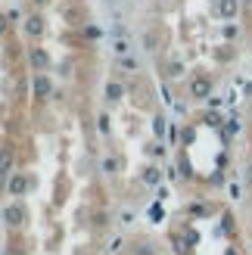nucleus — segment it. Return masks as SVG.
<instances>
[{
  "instance_id": "6e6552de",
  "label": "nucleus",
  "mask_w": 252,
  "mask_h": 255,
  "mask_svg": "<svg viewBox=\"0 0 252 255\" xmlns=\"http://www.w3.org/2000/svg\"><path fill=\"white\" fill-rule=\"evenodd\" d=\"M106 97H109V100H119V97H122V87H119V84H109V87H106Z\"/></svg>"
},
{
  "instance_id": "f257e3e1",
  "label": "nucleus",
  "mask_w": 252,
  "mask_h": 255,
  "mask_svg": "<svg viewBox=\"0 0 252 255\" xmlns=\"http://www.w3.org/2000/svg\"><path fill=\"white\" fill-rule=\"evenodd\" d=\"M243 193L249 190V221H252V156L246 159V165H243Z\"/></svg>"
},
{
  "instance_id": "9d476101",
  "label": "nucleus",
  "mask_w": 252,
  "mask_h": 255,
  "mask_svg": "<svg viewBox=\"0 0 252 255\" xmlns=\"http://www.w3.org/2000/svg\"><path fill=\"white\" fill-rule=\"evenodd\" d=\"M128 50H131V47H128V41H116V53H122V56H125Z\"/></svg>"
},
{
  "instance_id": "7ed1b4c3",
  "label": "nucleus",
  "mask_w": 252,
  "mask_h": 255,
  "mask_svg": "<svg viewBox=\"0 0 252 255\" xmlns=\"http://www.w3.org/2000/svg\"><path fill=\"white\" fill-rule=\"evenodd\" d=\"M50 91H53V84H50V78H44V75H37V78H34V94H37V97H47Z\"/></svg>"
},
{
  "instance_id": "ddd939ff",
  "label": "nucleus",
  "mask_w": 252,
  "mask_h": 255,
  "mask_svg": "<svg viewBox=\"0 0 252 255\" xmlns=\"http://www.w3.org/2000/svg\"><path fill=\"white\" fill-rule=\"evenodd\" d=\"M137 255H153V252H149V249H140V252H137Z\"/></svg>"
},
{
  "instance_id": "39448f33",
  "label": "nucleus",
  "mask_w": 252,
  "mask_h": 255,
  "mask_svg": "<svg viewBox=\"0 0 252 255\" xmlns=\"http://www.w3.org/2000/svg\"><path fill=\"white\" fill-rule=\"evenodd\" d=\"M25 31H28V34H41V31H44V22L37 19V16H31V19H25Z\"/></svg>"
},
{
  "instance_id": "423d86ee",
  "label": "nucleus",
  "mask_w": 252,
  "mask_h": 255,
  "mask_svg": "<svg viewBox=\"0 0 252 255\" xmlns=\"http://www.w3.org/2000/svg\"><path fill=\"white\" fill-rule=\"evenodd\" d=\"M9 162H12L9 149H0V174H6V171H9Z\"/></svg>"
},
{
  "instance_id": "9b49d317",
  "label": "nucleus",
  "mask_w": 252,
  "mask_h": 255,
  "mask_svg": "<svg viewBox=\"0 0 252 255\" xmlns=\"http://www.w3.org/2000/svg\"><path fill=\"white\" fill-rule=\"evenodd\" d=\"M103 168H106V171H116V168H119V162H116V159H106V162H103Z\"/></svg>"
},
{
  "instance_id": "20e7f679",
  "label": "nucleus",
  "mask_w": 252,
  "mask_h": 255,
  "mask_svg": "<svg viewBox=\"0 0 252 255\" xmlns=\"http://www.w3.org/2000/svg\"><path fill=\"white\" fill-rule=\"evenodd\" d=\"M3 218H6V224H22V218H25V212H22L19 206H9V209L3 212Z\"/></svg>"
},
{
  "instance_id": "4468645a",
  "label": "nucleus",
  "mask_w": 252,
  "mask_h": 255,
  "mask_svg": "<svg viewBox=\"0 0 252 255\" xmlns=\"http://www.w3.org/2000/svg\"><path fill=\"white\" fill-rule=\"evenodd\" d=\"M34 3H44V0H34Z\"/></svg>"
},
{
  "instance_id": "f8f14e48",
  "label": "nucleus",
  "mask_w": 252,
  "mask_h": 255,
  "mask_svg": "<svg viewBox=\"0 0 252 255\" xmlns=\"http://www.w3.org/2000/svg\"><path fill=\"white\" fill-rule=\"evenodd\" d=\"M3 31H6V19H3V16H0V34H3Z\"/></svg>"
},
{
  "instance_id": "0eeeda50",
  "label": "nucleus",
  "mask_w": 252,
  "mask_h": 255,
  "mask_svg": "<svg viewBox=\"0 0 252 255\" xmlns=\"http://www.w3.org/2000/svg\"><path fill=\"white\" fill-rule=\"evenodd\" d=\"M31 62H34V66H47V53H41V50H34V53H31Z\"/></svg>"
},
{
  "instance_id": "f03ea898",
  "label": "nucleus",
  "mask_w": 252,
  "mask_h": 255,
  "mask_svg": "<svg viewBox=\"0 0 252 255\" xmlns=\"http://www.w3.org/2000/svg\"><path fill=\"white\" fill-rule=\"evenodd\" d=\"M25 190H28V181H25L22 174H12V177H9V193H12V196H22Z\"/></svg>"
},
{
  "instance_id": "1a4fd4ad",
  "label": "nucleus",
  "mask_w": 252,
  "mask_h": 255,
  "mask_svg": "<svg viewBox=\"0 0 252 255\" xmlns=\"http://www.w3.org/2000/svg\"><path fill=\"white\" fill-rule=\"evenodd\" d=\"M143 181H146V184H159V171H156V168H146Z\"/></svg>"
}]
</instances>
